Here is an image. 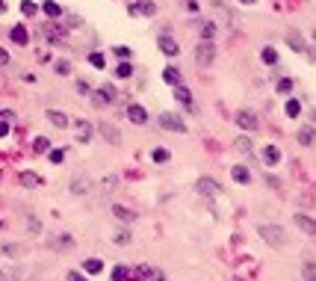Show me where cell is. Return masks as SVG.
I'll use <instances>...</instances> for the list:
<instances>
[{"mask_svg":"<svg viewBox=\"0 0 316 281\" xmlns=\"http://www.w3.org/2000/svg\"><path fill=\"white\" fill-rule=\"evenodd\" d=\"M257 234H260L269 246H275V249L287 246V231L281 228V225H260V228H257Z\"/></svg>","mask_w":316,"mask_h":281,"instance_id":"1","label":"cell"},{"mask_svg":"<svg viewBox=\"0 0 316 281\" xmlns=\"http://www.w3.org/2000/svg\"><path fill=\"white\" fill-rule=\"evenodd\" d=\"M213 59H216V45H213V42H198V48H195V62H198V65H213Z\"/></svg>","mask_w":316,"mask_h":281,"instance_id":"2","label":"cell"},{"mask_svg":"<svg viewBox=\"0 0 316 281\" xmlns=\"http://www.w3.org/2000/svg\"><path fill=\"white\" fill-rule=\"evenodd\" d=\"M195 190H198V195L213 198V195H219V193H222V184H219L216 178H207V175H204V178H198V181H195Z\"/></svg>","mask_w":316,"mask_h":281,"instance_id":"3","label":"cell"},{"mask_svg":"<svg viewBox=\"0 0 316 281\" xmlns=\"http://www.w3.org/2000/svg\"><path fill=\"white\" fill-rule=\"evenodd\" d=\"M98 133L103 136V142H110V145H118V142H121V130H118L113 122H100V124H98Z\"/></svg>","mask_w":316,"mask_h":281,"instance_id":"4","label":"cell"},{"mask_svg":"<svg viewBox=\"0 0 316 281\" xmlns=\"http://www.w3.org/2000/svg\"><path fill=\"white\" fill-rule=\"evenodd\" d=\"M160 127L174 130V133H183V130H186L183 119H181V116H174V113H163V116H160Z\"/></svg>","mask_w":316,"mask_h":281,"instance_id":"5","label":"cell"},{"mask_svg":"<svg viewBox=\"0 0 316 281\" xmlns=\"http://www.w3.org/2000/svg\"><path fill=\"white\" fill-rule=\"evenodd\" d=\"M236 124H239L242 130H257L260 122H257V116H254L251 110H239V113H236Z\"/></svg>","mask_w":316,"mask_h":281,"instance_id":"6","label":"cell"},{"mask_svg":"<svg viewBox=\"0 0 316 281\" xmlns=\"http://www.w3.org/2000/svg\"><path fill=\"white\" fill-rule=\"evenodd\" d=\"M116 98H118L116 86H113V83H103V86L98 89V95H95V104H113Z\"/></svg>","mask_w":316,"mask_h":281,"instance_id":"7","label":"cell"},{"mask_svg":"<svg viewBox=\"0 0 316 281\" xmlns=\"http://www.w3.org/2000/svg\"><path fill=\"white\" fill-rule=\"evenodd\" d=\"M293 222H296V228H301L304 234L316 237V219H310L307 213H296V216H293Z\"/></svg>","mask_w":316,"mask_h":281,"instance_id":"8","label":"cell"},{"mask_svg":"<svg viewBox=\"0 0 316 281\" xmlns=\"http://www.w3.org/2000/svg\"><path fill=\"white\" fill-rule=\"evenodd\" d=\"M157 45H160V51H163L166 56H178V53H181V48H178V42H174L171 36H166V33H163V36L157 39Z\"/></svg>","mask_w":316,"mask_h":281,"instance_id":"9","label":"cell"},{"mask_svg":"<svg viewBox=\"0 0 316 281\" xmlns=\"http://www.w3.org/2000/svg\"><path fill=\"white\" fill-rule=\"evenodd\" d=\"M74 133H77V142H89V139H92V124L86 122V119H77L74 122Z\"/></svg>","mask_w":316,"mask_h":281,"instance_id":"10","label":"cell"},{"mask_svg":"<svg viewBox=\"0 0 316 281\" xmlns=\"http://www.w3.org/2000/svg\"><path fill=\"white\" fill-rule=\"evenodd\" d=\"M127 119H130L133 124H145V122H148V110L139 107V104H130V107H127Z\"/></svg>","mask_w":316,"mask_h":281,"instance_id":"11","label":"cell"},{"mask_svg":"<svg viewBox=\"0 0 316 281\" xmlns=\"http://www.w3.org/2000/svg\"><path fill=\"white\" fill-rule=\"evenodd\" d=\"M287 45H290L296 53H304V51H307V45H304V39H301L299 30H290V33H287Z\"/></svg>","mask_w":316,"mask_h":281,"instance_id":"12","label":"cell"},{"mask_svg":"<svg viewBox=\"0 0 316 281\" xmlns=\"http://www.w3.org/2000/svg\"><path fill=\"white\" fill-rule=\"evenodd\" d=\"M89 190H92V181L86 178V175H80V178L71 181V193L74 195H89Z\"/></svg>","mask_w":316,"mask_h":281,"instance_id":"13","label":"cell"},{"mask_svg":"<svg viewBox=\"0 0 316 281\" xmlns=\"http://www.w3.org/2000/svg\"><path fill=\"white\" fill-rule=\"evenodd\" d=\"M130 12H133V15H154V12H157V6L151 3V0H139V3H133V6H130Z\"/></svg>","mask_w":316,"mask_h":281,"instance_id":"14","label":"cell"},{"mask_svg":"<svg viewBox=\"0 0 316 281\" xmlns=\"http://www.w3.org/2000/svg\"><path fill=\"white\" fill-rule=\"evenodd\" d=\"M231 178H233L236 184H249V181H251V172H249V166H233V169H231Z\"/></svg>","mask_w":316,"mask_h":281,"instance_id":"15","label":"cell"},{"mask_svg":"<svg viewBox=\"0 0 316 281\" xmlns=\"http://www.w3.org/2000/svg\"><path fill=\"white\" fill-rule=\"evenodd\" d=\"M113 216H116L118 222H133V219H136V213H133L130 207H124V204H116V207H113Z\"/></svg>","mask_w":316,"mask_h":281,"instance_id":"16","label":"cell"},{"mask_svg":"<svg viewBox=\"0 0 316 281\" xmlns=\"http://www.w3.org/2000/svg\"><path fill=\"white\" fill-rule=\"evenodd\" d=\"M263 163H266V166H278V163H281L278 145H266V148H263Z\"/></svg>","mask_w":316,"mask_h":281,"instance_id":"17","label":"cell"},{"mask_svg":"<svg viewBox=\"0 0 316 281\" xmlns=\"http://www.w3.org/2000/svg\"><path fill=\"white\" fill-rule=\"evenodd\" d=\"M163 80L168 83V86H181V71H178V68H163Z\"/></svg>","mask_w":316,"mask_h":281,"instance_id":"18","label":"cell"},{"mask_svg":"<svg viewBox=\"0 0 316 281\" xmlns=\"http://www.w3.org/2000/svg\"><path fill=\"white\" fill-rule=\"evenodd\" d=\"M174 98H178L183 107H192V92L186 86H174Z\"/></svg>","mask_w":316,"mask_h":281,"instance_id":"19","label":"cell"},{"mask_svg":"<svg viewBox=\"0 0 316 281\" xmlns=\"http://www.w3.org/2000/svg\"><path fill=\"white\" fill-rule=\"evenodd\" d=\"M216 33H219V27H216L213 21H207V24L201 27V42H213V39H216Z\"/></svg>","mask_w":316,"mask_h":281,"instance_id":"20","label":"cell"},{"mask_svg":"<svg viewBox=\"0 0 316 281\" xmlns=\"http://www.w3.org/2000/svg\"><path fill=\"white\" fill-rule=\"evenodd\" d=\"M9 36H12V42H15V45H27V42H30L27 30H24L21 24H15V27H12V33H9Z\"/></svg>","mask_w":316,"mask_h":281,"instance_id":"21","label":"cell"},{"mask_svg":"<svg viewBox=\"0 0 316 281\" xmlns=\"http://www.w3.org/2000/svg\"><path fill=\"white\" fill-rule=\"evenodd\" d=\"M48 119H50L53 127H68V116L59 113V110H48Z\"/></svg>","mask_w":316,"mask_h":281,"instance_id":"22","label":"cell"},{"mask_svg":"<svg viewBox=\"0 0 316 281\" xmlns=\"http://www.w3.org/2000/svg\"><path fill=\"white\" fill-rule=\"evenodd\" d=\"M103 269V261H98V258H89V261H83V272H89V275H98Z\"/></svg>","mask_w":316,"mask_h":281,"instance_id":"23","label":"cell"},{"mask_svg":"<svg viewBox=\"0 0 316 281\" xmlns=\"http://www.w3.org/2000/svg\"><path fill=\"white\" fill-rule=\"evenodd\" d=\"M53 71H56L59 77H68V74H71V62H68V59H56V62H53Z\"/></svg>","mask_w":316,"mask_h":281,"instance_id":"24","label":"cell"},{"mask_svg":"<svg viewBox=\"0 0 316 281\" xmlns=\"http://www.w3.org/2000/svg\"><path fill=\"white\" fill-rule=\"evenodd\" d=\"M3 255H6V258H21V255H24V246L6 243V246H3Z\"/></svg>","mask_w":316,"mask_h":281,"instance_id":"25","label":"cell"},{"mask_svg":"<svg viewBox=\"0 0 316 281\" xmlns=\"http://www.w3.org/2000/svg\"><path fill=\"white\" fill-rule=\"evenodd\" d=\"M260 59H263L266 65H275V62H278V51H275V48H263V51H260Z\"/></svg>","mask_w":316,"mask_h":281,"instance_id":"26","label":"cell"},{"mask_svg":"<svg viewBox=\"0 0 316 281\" xmlns=\"http://www.w3.org/2000/svg\"><path fill=\"white\" fill-rule=\"evenodd\" d=\"M301 275H304V281H316V261H307L301 266Z\"/></svg>","mask_w":316,"mask_h":281,"instance_id":"27","label":"cell"},{"mask_svg":"<svg viewBox=\"0 0 316 281\" xmlns=\"http://www.w3.org/2000/svg\"><path fill=\"white\" fill-rule=\"evenodd\" d=\"M251 148H254V145H251V136H239V139H236V151L251 154Z\"/></svg>","mask_w":316,"mask_h":281,"instance_id":"28","label":"cell"},{"mask_svg":"<svg viewBox=\"0 0 316 281\" xmlns=\"http://www.w3.org/2000/svg\"><path fill=\"white\" fill-rule=\"evenodd\" d=\"M284 110H287V116H290V119H299V113H301V104H299L296 98H290Z\"/></svg>","mask_w":316,"mask_h":281,"instance_id":"29","label":"cell"},{"mask_svg":"<svg viewBox=\"0 0 316 281\" xmlns=\"http://www.w3.org/2000/svg\"><path fill=\"white\" fill-rule=\"evenodd\" d=\"M45 15H48V18H59V15H62L59 3H53V0H45Z\"/></svg>","mask_w":316,"mask_h":281,"instance_id":"30","label":"cell"},{"mask_svg":"<svg viewBox=\"0 0 316 281\" xmlns=\"http://www.w3.org/2000/svg\"><path fill=\"white\" fill-rule=\"evenodd\" d=\"M130 74H133V65H130V62H121V65L116 68V77H118V80H127Z\"/></svg>","mask_w":316,"mask_h":281,"instance_id":"31","label":"cell"},{"mask_svg":"<svg viewBox=\"0 0 316 281\" xmlns=\"http://www.w3.org/2000/svg\"><path fill=\"white\" fill-rule=\"evenodd\" d=\"M21 184L24 187H36L39 184V175L36 172H21Z\"/></svg>","mask_w":316,"mask_h":281,"instance_id":"32","label":"cell"},{"mask_svg":"<svg viewBox=\"0 0 316 281\" xmlns=\"http://www.w3.org/2000/svg\"><path fill=\"white\" fill-rule=\"evenodd\" d=\"M48 145H50V142H48L45 136H36V139H33V151H36V154H45Z\"/></svg>","mask_w":316,"mask_h":281,"instance_id":"33","label":"cell"},{"mask_svg":"<svg viewBox=\"0 0 316 281\" xmlns=\"http://www.w3.org/2000/svg\"><path fill=\"white\" fill-rule=\"evenodd\" d=\"M116 184H118L116 175H107V178L100 181V190H103V193H113V190H116Z\"/></svg>","mask_w":316,"mask_h":281,"instance_id":"34","label":"cell"},{"mask_svg":"<svg viewBox=\"0 0 316 281\" xmlns=\"http://www.w3.org/2000/svg\"><path fill=\"white\" fill-rule=\"evenodd\" d=\"M313 136H316V133H313L310 127H304V130H299V142H301V145H313Z\"/></svg>","mask_w":316,"mask_h":281,"instance_id":"35","label":"cell"},{"mask_svg":"<svg viewBox=\"0 0 316 281\" xmlns=\"http://www.w3.org/2000/svg\"><path fill=\"white\" fill-rule=\"evenodd\" d=\"M71 243H74L71 237H68V234H62V240H50V249H68Z\"/></svg>","mask_w":316,"mask_h":281,"instance_id":"36","label":"cell"},{"mask_svg":"<svg viewBox=\"0 0 316 281\" xmlns=\"http://www.w3.org/2000/svg\"><path fill=\"white\" fill-rule=\"evenodd\" d=\"M113 243H116V246H127V243H130V231H116V234H113Z\"/></svg>","mask_w":316,"mask_h":281,"instance_id":"37","label":"cell"},{"mask_svg":"<svg viewBox=\"0 0 316 281\" xmlns=\"http://www.w3.org/2000/svg\"><path fill=\"white\" fill-rule=\"evenodd\" d=\"M293 92V80L284 77V80H278V95H290Z\"/></svg>","mask_w":316,"mask_h":281,"instance_id":"38","label":"cell"},{"mask_svg":"<svg viewBox=\"0 0 316 281\" xmlns=\"http://www.w3.org/2000/svg\"><path fill=\"white\" fill-rule=\"evenodd\" d=\"M89 62L95 68H103V65H107V56H103V53H89Z\"/></svg>","mask_w":316,"mask_h":281,"instance_id":"39","label":"cell"},{"mask_svg":"<svg viewBox=\"0 0 316 281\" xmlns=\"http://www.w3.org/2000/svg\"><path fill=\"white\" fill-rule=\"evenodd\" d=\"M151 160H154V163H166V160H168V151H166V148H154Z\"/></svg>","mask_w":316,"mask_h":281,"instance_id":"40","label":"cell"},{"mask_svg":"<svg viewBox=\"0 0 316 281\" xmlns=\"http://www.w3.org/2000/svg\"><path fill=\"white\" fill-rule=\"evenodd\" d=\"M21 12H24V15H36V3H33V0H24V3H21Z\"/></svg>","mask_w":316,"mask_h":281,"instance_id":"41","label":"cell"},{"mask_svg":"<svg viewBox=\"0 0 316 281\" xmlns=\"http://www.w3.org/2000/svg\"><path fill=\"white\" fill-rule=\"evenodd\" d=\"M0 281H18V272H15V269H12V272H9V269H0Z\"/></svg>","mask_w":316,"mask_h":281,"instance_id":"42","label":"cell"},{"mask_svg":"<svg viewBox=\"0 0 316 281\" xmlns=\"http://www.w3.org/2000/svg\"><path fill=\"white\" fill-rule=\"evenodd\" d=\"M48 157H50V163H62V160H65V154H62L59 148H53V151H48Z\"/></svg>","mask_w":316,"mask_h":281,"instance_id":"43","label":"cell"},{"mask_svg":"<svg viewBox=\"0 0 316 281\" xmlns=\"http://www.w3.org/2000/svg\"><path fill=\"white\" fill-rule=\"evenodd\" d=\"M27 228H30V234H39L42 231V222L39 219H27Z\"/></svg>","mask_w":316,"mask_h":281,"instance_id":"44","label":"cell"},{"mask_svg":"<svg viewBox=\"0 0 316 281\" xmlns=\"http://www.w3.org/2000/svg\"><path fill=\"white\" fill-rule=\"evenodd\" d=\"M65 281H86V275H80L77 269H71V272H68V275H65Z\"/></svg>","mask_w":316,"mask_h":281,"instance_id":"45","label":"cell"},{"mask_svg":"<svg viewBox=\"0 0 316 281\" xmlns=\"http://www.w3.org/2000/svg\"><path fill=\"white\" fill-rule=\"evenodd\" d=\"M116 53H118L121 59H130V48H124V45H116Z\"/></svg>","mask_w":316,"mask_h":281,"instance_id":"46","label":"cell"},{"mask_svg":"<svg viewBox=\"0 0 316 281\" xmlns=\"http://www.w3.org/2000/svg\"><path fill=\"white\" fill-rule=\"evenodd\" d=\"M113 281H124V266H116L113 269Z\"/></svg>","mask_w":316,"mask_h":281,"instance_id":"47","label":"cell"},{"mask_svg":"<svg viewBox=\"0 0 316 281\" xmlns=\"http://www.w3.org/2000/svg\"><path fill=\"white\" fill-rule=\"evenodd\" d=\"M0 65H9V51L0 48Z\"/></svg>","mask_w":316,"mask_h":281,"instance_id":"48","label":"cell"},{"mask_svg":"<svg viewBox=\"0 0 316 281\" xmlns=\"http://www.w3.org/2000/svg\"><path fill=\"white\" fill-rule=\"evenodd\" d=\"M77 92L86 95V92H89V83H86V80H77Z\"/></svg>","mask_w":316,"mask_h":281,"instance_id":"49","label":"cell"},{"mask_svg":"<svg viewBox=\"0 0 316 281\" xmlns=\"http://www.w3.org/2000/svg\"><path fill=\"white\" fill-rule=\"evenodd\" d=\"M6 133H9V124H6V122H0V136H6Z\"/></svg>","mask_w":316,"mask_h":281,"instance_id":"50","label":"cell"},{"mask_svg":"<svg viewBox=\"0 0 316 281\" xmlns=\"http://www.w3.org/2000/svg\"><path fill=\"white\" fill-rule=\"evenodd\" d=\"M304 53H307V56H310V59L316 62V48H313V51H304Z\"/></svg>","mask_w":316,"mask_h":281,"instance_id":"51","label":"cell"},{"mask_svg":"<svg viewBox=\"0 0 316 281\" xmlns=\"http://www.w3.org/2000/svg\"><path fill=\"white\" fill-rule=\"evenodd\" d=\"M239 3H257V0H239Z\"/></svg>","mask_w":316,"mask_h":281,"instance_id":"52","label":"cell"},{"mask_svg":"<svg viewBox=\"0 0 316 281\" xmlns=\"http://www.w3.org/2000/svg\"><path fill=\"white\" fill-rule=\"evenodd\" d=\"M3 9H6V3H3V0H0V12H3Z\"/></svg>","mask_w":316,"mask_h":281,"instance_id":"53","label":"cell"},{"mask_svg":"<svg viewBox=\"0 0 316 281\" xmlns=\"http://www.w3.org/2000/svg\"><path fill=\"white\" fill-rule=\"evenodd\" d=\"M313 42H316V30H313Z\"/></svg>","mask_w":316,"mask_h":281,"instance_id":"54","label":"cell"}]
</instances>
